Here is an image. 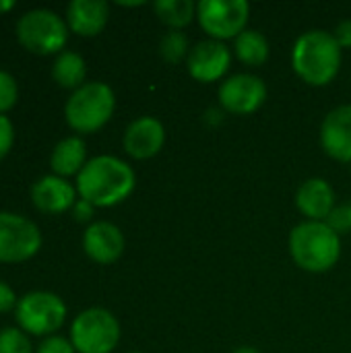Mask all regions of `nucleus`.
Returning <instances> with one entry per match:
<instances>
[{
  "instance_id": "nucleus-6",
  "label": "nucleus",
  "mask_w": 351,
  "mask_h": 353,
  "mask_svg": "<svg viewBox=\"0 0 351 353\" xmlns=\"http://www.w3.org/2000/svg\"><path fill=\"white\" fill-rule=\"evenodd\" d=\"M70 343L79 353H112L120 343V323L106 308H87L70 325Z\"/></svg>"
},
{
  "instance_id": "nucleus-16",
  "label": "nucleus",
  "mask_w": 351,
  "mask_h": 353,
  "mask_svg": "<svg viewBox=\"0 0 351 353\" xmlns=\"http://www.w3.org/2000/svg\"><path fill=\"white\" fill-rule=\"evenodd\" d=\"M77 194H79L77 188L66 178L54 174L39 178L31 188L33 205L41 213H50V215H58L72 209L77 203Z\"/></svg>"
},
{
  "instance_id": "nucleus-11",
  "label": "nucleus",
  "mask_w": 351,
  "mask_h": 353,
  "mask_svg": "<svg viewBox=\"0 0 351 353\" xmlns=\"http://www.w3.org/2000/svg\"><path fill=\"white\" fill-rule=\"evenodd\" d=\"M234 52L223 41L215 39H203L190 48V54L186 58V70L188 74L203 85L223 81L230 72Z\"/></svg>"
},
{
  "instance_id": "nucleus-5",
  "label": "nucleus",
  "mask_w": 351,
  "mask_h": 353,
  "mask_svg": "<svg viewBox=\"0 0 351 353\" xmlns=\"http://www.w3.org/2000/svg\"><path fill=\"white\" fill-rule=\"evenodd\" d=\"M17 37L21 46L33 54H60L68 41V25L48 8L27 10L17 23Z\"/></svg>"
},
{
  "instance_id": "nucleus-15",
  "label": "nucleus",
  "mask_w": 351,
  "mask_h": 353,
  "mask_svg": "<svg viewBox=\"0 0 351 353\" xmlns=\"http://www.w3.org/2000/svg\"><path fill=\"white\" fill-rule=\"evenodd\" d=\"M296 209L306 217V221H327L331 211L337 207L335 190L325 178H308L296 190Z\"/></svg>"
},
{
  "instance_id": "nucleus-22",
  "label": "nucleus",
  "mask_w": 351,
  "mask_h": 353,
  "mask_svg": "<svg viewBox=\"0 0 351 353\" xmlns=\"http://www.w3.org/2000/svg\"><path fill=\"white\" fill-rule=\"evenodd\" d=\"M190 54V43L184 31L168 29L159 39V56L168 64H180Z\"/></svg>"
},
{
  "instance_id": "nucleus-3",
  "label": "nucleus",
  "mask_w": 351,
  "mask_h": 353,
  "mask_svg": "<svg viewBox=\"0 0 351 353\" xmlns=\"http://www.w3.org/2000/svg\"><path fill=\"white\" fill-rule=\"evenodd\" d=\"M290 256L306 273H327L341 259V236L325 221H300L288 238Z\"/></svg>"
},
{
  "instance_id": "nucleus-12",
  "label": "nucleus",
  "mask_w": 351,
  "mask_h": 353,
  "mask_svg": "<svg viewBox=\"0 0 351 353\" xmlns=\"http://www.w3.org/2000/svg\"><path fill=\"white\" fill-rule=\"evenodd\" d=\"M166 145V126L155 116H141L132 120L122 137L124 151L139 161L155 157Z\"/></svg>"
},
{
  "instance_id": "nucleus-29",
  "label": "nucleus",
  "mask_w": 351,
  "mask_h": 353,
  "mask_svg": "<svg viewBox=\"0 0 351 353\" xmlns=\"http://www.w3.org/2000/svg\"><path fill=\"white\" fill-rule=\"evenodd\" d=\"M12 308H17V296L8 283L0 281V314H6Z\"/></svg>"
},
{
  "instance_id": "nucleus-25",
  "label": "nucleus",
  "mask_w": 351,
  "mask_h": 353,
  "mask_svg": "<svg viewBox=\"0 0 351 353\" xmlns=\"http://www.w3.org/2000/svg\"><path fill=\"white\" fill-rule=\"evenodd\" d=\"M333 232H337L339 236H343V234H348L351 230V215H350V207L348 205H337L333 211H331V215L327 217V221H325Z\"/></svg>"
},
{
  "instance_id": "nucleus-4",
  "label": "nucleus",
  "mask_w": 351,
  "mask_h": 353,
  "mask_svg": "<svg viewBox=\"0 0 351 353\" xmlns=\"http://www.w3.org/2000/svg\"><path fill=\"white\" fill-rule=\"evenodd\" d=\"M116 93L108 83L91 81L72 91L64 105L68 126L79 134H93L101 130L114 116Z\"/></svg>"
},
{
  "instance_id": "nucleus-9",
  "label": "nucleus",
  "mask_w": 351,
  "mask_h": 353,
  "mask_svg": "<svg viewBox=\"0 0 351 353\" xmlns=\"http://www.w3.org/2000/svg\"><path fill=\"white\" fill-rule=\"evenodd\" d=\"M267 83L254 72H236L225 77L217 89V101L223 112L234 116H250L267 101Z\"/></svg>"
},
{
  "instance_id": "nucleus-19",
  "label": "nucleus",
  "mask_w": 351,
  "mask_h": 353,
  "mask_svg": "<svg viewBox=\"0 0 351 353\" xmlns=\"http://www.w3.org/2000/svg\"><path fill=\"white\" fill-rule=\"evenodd\" d=\"M232 52L246 66H263L271 56V43L263 31L248 27L234 39Z\"/></svg>"
},
{
  "instance_id": "nucleus-33",
  "label": "nucleus",
  "mask_w": 351,
  "mask_h": 353,
  "mask_svg": "<svg viewBox=\"0 0 351 353\" xmlns=\"http://www.w3.org/2000/svg\"><path fill=\"white\" fill-rule=\"evenodd\" d=\"M120 6H143V2H118Z\"/></svg>"
},
{
  "instance_id": "nucleus-14",
  "label": "nucleus",
  "mask_w": 351,
  "mask_h": 353,
  "mask_svg": "<svg viewBox=\"0 0 351 353\" xmlns=\"http://www.w3.org/2000/svg\"><path fill=\"white\" fill-rule=\"evenodd\" d=\"M126 248L124 234L110 221H95L83 234V250L97 265L116 263Z\"/></svg>"
},
{
  "instance_id": "nucleus-1",
  "label": "nucleus",
  "mask_w": 351,
  "mask_h": 353,
  "mask_svg": "<svg viewBox=\"0 0 351 353\" xmlns=\"http://www.w3.org/2000/svg\"><path fill=\"white\" fill-rule=\"evenodd\" d=\"M137 188L132 165L116 155H97L85 163L77 176V192L93 207H116Z\"/></svg>"
},
{
  "instance_id": "nucleus-28",
  "label": "nucleus",
  "mask_w": 351,
  "mask_h": 353,
  "mask_svg": "<svg viewBox=\"0 0 351 353\" xmlns=\"http://www.w3.org/2000/svg\"><path fill=\"white\" fill-rule=\"evenodd\" d=\"M335 41L339 43L341 50H350L351 48V19H343L337 23V27L331 31Z\"/></svg>"
},
{
  "instance_id": "nucleus-18",
  "label": "nucleus",
  "mask_w": 351,
  "mask_h": 353,
  "mask_svg": "<svg viewBox=\"0 0 351 353\" xmlns=\"http://www.w3.org/2000/svg\"><path fill=\"white\" fill-rule=\"evenodd\" d=\"M87 145L81 137H66L62 139L50 157V165L54 176L68 178V176H79L81 170L87 163Z\"/></svg>"
},
{
  "instance_id": "nucleus-34",
  "label": "nucleus",
  "mask_w": 351,
  "mask_h": 353,
  "mask_svg": "<svg viewBox=\"0 0 351 353\" xmlns=\"http://www.w3.org/2000/svg\"><path fill=\"white\" fill-rule=\"evenodd\" d=\"M348 207H350V215H351V203H350V205H348Z\"/></svg>"
},
{
  "instance_id": "nucleus-17",
  "label": "nucleus",
  "mask_w": 351,
  "mask_h": 353,
  "mask_svg": "<svg viewBox=\"0 0 351 353\" xmlns=\"http://www.w3.org/2000/svg\"><path fill=\"white\" fill-rule=\"evenodd\" d=\"M110 21V4L106 0H72L66 8V25L81 37L99 35Z\"/></svg>"
},
{
  "instance_id": "nucleus-21",
  "label": "nucleus",
  "mask_w": 351,
  "mask_h": 353,
  "mask_svg": "<svg viewBox=\"0 0 351 353\" xmlns=\"http://www.w3.org/2000/svg\"><path fill=\"white\" fill-rule=\"evenodd\" d=\"M153 10L168 29L182 31L197 19V2L192 0H157L153 2Z\"/></svg>"
},
{
  "instance_id": "nucleus-27",
  "label": "nucleus",
  "mask_w": 351,
  "mask_h": 353,
  "mask_svg": "<svg viewBox=\"0 0 351 353\" xmlns=\"http://www.w3.org/2000/svg\"><path fill=\"white\" fill-rule=\"evenodd\" d=\"M12 141H14L12 122L4 114H0V161L8 155V151L12 147Z\"/></svg>"
},
{
  "instance_id": "nucleus-20",
  "label": "nucleus",
  "mask_w": 351,
  "mask_h": 353,
  "mask_svg": "<svg viewBox=\"0 0 351 353\" xmlns=\"http://www.w3.org/2000/svg\"><path fill=\"white\" fill-rule=\"evenodd\" d=\"M52 77L54 81L64 87V89H72L77 91L79 87L85 85V77H87V64L83 60L81 54L77 52H60L54 60L52 66Z\"/></svg>"
},
{
  "instance_id": "nucleus-8",
  "label": "nucleus",
  "mask_w": 351,
  "mask_h": 353,
  "mask_svg": "<svg viewBox=\"0 0 351 353\" xmlns=\"http://www.w3.org/2000/svg\"><path fill=\"white\" fill-rule=\"evenodd\" d=\"M197 21L209 39H236L250 21V4L246 0H201L197 2Z\"/></svg>"
},
{
  "instance_id": "nucleus-23",
  "label": "nucleus",
  "mask_w": 351,
  "mask_h": 353,
  "mask_svg": "<svg viewBox=\"0 0 351 353\" xmlns=\"http://www.w3.org/2000/svg\"><path fill=\"white\" fill-rule=\"evenodd\" d=\"M0 353H33L27 333L21 329H2L0 331Z\"/></svg>"
},
{
  "instance_id": "nucleus-26",
  "label": "nucleus",
  "mask_w": 351,
  "mask_h": 353,
  "mask_svg": "<svg viewBox=\"0 0 351 353\" xmlns=\"http://www.w3.org/2000/svg\"><path fill=\"white\" fill-rule=\"evenodd\" d=\"M74 345L70 343V339L66 337H60V335H50L46 337L39 345H37V352L35 353H74Z\"/></svg>"
},
{
  "instance_id": "nucleus-7",
  "label": "nucleus",
  "mask_w": 351,
  "mask_h": 353,
  "mask_svg": "<svg viewBox=\"0 0 351 353\" xmlns=\"http://www.w3.org/2000/svg\"><path fill=\"white\" fill-rule=\"evenodd\" d=\"M14 312L21 331L37 337L54 335L66 321V304L52 292L25 294L17 302Z\"/></svg>"
},
{
  "instance_id": "nucleus-24",
  "label": "nucleus",
  "mask_w": 351,
  "mask_h": 353,
  "mask_svg": "<svg viewBox=\"0 0 351 353\" xmlns=\"http://www.w3.org/2000/svg\"><path fill=\"white\" fill-rule=\"evenodd\" d=\"M19 99V87L10 72L0 70V114H6L10 108H14Z\"/></svg>"
},
{
  "instance_id": "nucleus-32",
  "label": "nucleus",
  "mask_w": 351,
  "mask_h": 353,
  "mask_svg": "<svg viewBox=\"0 0 351 353\" xmlns=\"http://www.w3.org/2000/svg\"><path fill=\"white\" fill-rule=\"evenodd\" d=\"M12 8H14V2L12 0H2L0 2V14L6 12V10H12Z\"/></svg>"
},
{
  "instance_id": "nucleus-30",
  "label": "nucleus",
  "mask_w": 351,
  "mask_h": 353,
  "mask_svg": "<svg viewBox=\"0 0 351 353\" xmlns=\"http://www.w3.org/2000/svg\"><path fill=\"white\" fill-rule=\"evenodd\" d=\"M93 209H95V207H93L91 203L79 199V201L74 203V207H72L74 219H77V221H89V219L93 217Z\"/></svg>"
},
{
  "instance_id": "nucleus-31",
  "label": "nucleus",
  "mask_w": 351,
  "mask_h": 353,
  "mask_svg": "<svg viewBox=\"0 0 351 353\" xmlns=\"http://www.w3.org/2000/svg\"><path fill=\"white\" fill-rule=\"evenodd\" d=\"M232 353H261L257 347H252V345H240V347H236Z\"/></svg>"
},
{
  "instance_id": "nucleus-35",
  "label": "nucleus",
  "mask_w": 351,
  "mask_h": 353,
  "mask_svg": "<svg viewBox=\"0 0 351 353\" xmlns=\"http://www.w3.org/2000/svg\"><path fill=\"white\" fill-rule=\"evenodd\" d=\"M128 353H143V352H128Z\"/></svg>"
},
{
  "instance_id": "nucleus-2",
  "label": "nucleus",
  "mask_w": 351,
  "mask_h": 353,
  "mask_svg": "<svg viewBox=\"0 0 351 353\" xmlns=\"http://www.w3.org/2000/svg\"><path fill=\"white\" fill-rule=\"evenodd\" d=\"M343 62V50L327 29L304 31L292 48V70L310 87L331 85Z\"/></svg>"
},
{
  "instance_id": "nucleus-13",
  "label": "nucleus",
  "mask_w": 351,
  "mask_h": 353,
  "mask_svg": "<svg viewBox=\"0 0 351 353\" xmlns=\"http://www.w3.org/2000/svg\"><path fill=\"white\" fill-rule=\"evenodd\" d=\"M319 141L331 159L351 163V103L333 108L323 118Z\"/></svg>"
},
{
  "instance_id": "nucleus-10",
  "label": "nucleus",
  "mask_w": 351,
  "mask_h": 353,
  "mask_svg": "<svg viewBox=\"0 0 351 353\" xmlns=\"http://www.w3.org/2000/svg\"><path fill=\"white\" fill-rule=\"evenodd\" d=\"M39 248L41 232L31 219L0 211V263H23Z\"/></svg>"
}]
</instances>
